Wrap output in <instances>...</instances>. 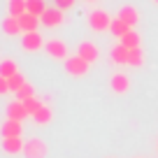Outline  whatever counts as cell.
I'll use <instances>...</instances> for the list:
<instances>
[{
	"label": "cell",
	"mask_w": 158,
	"mask_h": 158,
	"mask_svg": "<svg viewBox=\"0 0 158 158\" xmlns=\"http://www.w3.org/2000/svg\"><path fill=\"white\" fill-rule=\"evenodd\" d=\"M118 19L126 21L130 28H135V26L139 23V12H137V7H133V5H123L121 10H118Z\"/></svg>",
	"instance_id": "10"
},
{
	"label": "cell",
	"mask_w": 158,
	"mask_h": 158,
	"mask_svg": "<svg viewBox=\"0 0 158 158\" xmlns=\"http://www.w3.org/2000/svg\"><path fill=\"white\" fill-rule=\"evenodd\" d=\"M128 54H130V49L118 42L116 47H112V49H109V60H112V63H116V65H128Z\"/></svg>",
	"instance_id": "13"
},
{
	"label": "cell",
	"mask_w": 158,
	"mask_h": 158,
	"mask_svg": "<svg viewBox=\"0 0 158 158\" xmlns=\"http://www.w3.org/2000/svg\"><path fill=\"white\" fill-rule=\"evenodd\" d=\"M19 23H21V30H23V33H33V30H37V26L42 23V21H40V16L26 12L23 16H19Z\"/></svg>",
	"instance_id": "16"
},
{
	"label": "cell",
	"mask_w": 158,
	"mask_h": 158,
	"mask_svg": "<svg viewBox=\"0 0 158 158\" xmlns=\"http://www.w3.org/2000/svg\"><path fill=\"white\" fill-rule=\"evenodd\" d=\"M0 93H2V95H5V93H12L10 81H7V79H2V77H0Z\"/></svg>",
	"instance_id": "27"
},
{
	"label": "cell",
	"mask_w": 158,
	"mask_h": 158,
	"mask_svg": "<svg viewBox=\"0 0 158 158\" xmlns=\"http://www.w3.org/2000/svg\"><path fill=\"white\" fill-rule=\"evenodd\" d=\"M47 144L44 139H40V137H33L26 142V149H23V156L26 158H47Z\"/></svg>",
	"instance_id": "3"
},
{
	"label": "cell",
	"mask_w": 158,
	"mask_h": 158,
	"mask_svg": "<svg viewBox=\"0 0 158 158\" xmlns=\"http://www.w3.org/2000/svg\"><path fill=\"white\" fill-rule=\"evenodd\" d=\"M26 2H28V14H35V16H40V19H42V14L49 10L44 0H26Z\"/></svg>",
	"instance_id": "20"
},
{
	"label": "cell",
	"mask_w": 158,
	"mask_h": 158,
	"mask_svg": "<svg viewBox=\"0 0 158 158\" xmlns=\"http://www.w3.org/2000/svg\"><path fill=\"white\" fill-rule=\"evenodd\" d=\"M7 81H10V89H12V93H16V91H19L21 86L26 84V77H23V74H21V72H16L14 77H10V79H7Z\"/></svg>",
	"instance_id": "25"
},
{
	"label": "cell",
	"mask_w": 158,
	"mask_h": 158,
	"mask_svg": "<svg viewBox=\"0 0 158 158\" xmlns=\"http://www.w3.org/2000/svg\"><path fill=\"white\" fill-rule=\"evenodd\" d=\"M51 118H54V112H51V107H49L47 102L33 114V121H35L37 126H47V123H51Z\"/></svg>",
	"instance_id": "15"
},
{
	"label": "cell",
	"mask_w": 158,
	"mask_h": 158,
	"mask_svg": "<svg viewBox=\"0 0 158 158\" xmlns=\"http://www.w3.org/2000/svg\"><path fill=\"white\" fill-rule=\"evenodd\" d=\"M128 65H133V68H139V65H144V54H142V49H130V54H128Z\"/></svg>",
	"instance_id": "22"
},
{
	"label": "cell",
	"mask_w": 158,
	"mask_h": 158,
	"mask_svg": "<svg viewBox=\"0 0 158 158\" xmlns=\"http://www.w3.org/2000/svg\"><path fill=\"white\" fill-rule=\"evenodd\" d=\"M77 54L81 56L84 60H89V63H95V60L100 58V49L93 44V42H81L77 49Z\"/></svg>",
	"instance_id": "11"
},
{
	"label": "cell",
	"mask_w": 158,
	"mask_h": 158,
	"mask_svg": "<svg viewBox=\"0 0 158 158\" xmlns=\"http://www.w3.org/2000/svg\"><path fill=\"white\" fill-rule=\"evenodd\" d=\"M26 116H30V114H28V109H26V105L21 102V100H12V102L7 105V118L23 121Z\"/></svg>",
	"instance_id": "12"
},
{
	"label": "cell",
	"mask_w": 158,
	"mask_h": 158,
	"mask_svg": "<svg viewBox=\"0 0 158 158\" xmlns=\"http://www.w3.org/2000/svg\"><path fill=\"white\" fill-rule=\"evenodd\" d=\"M109 89H112L114 93H118V95L128 93V91H130V77L123 74V72L112 74V79H109Z\"/></svg>",
	"instance_id": "6"
},
{
	"label": "cell",
	"mask_w": 158,
	"mask_h": 158,
	"mask_svg": "<svg viewBox=\"0 0 158 158\" xmlns=\"http://www.w3.org/2000/svg\"><path fill=\"white\" fill-rule=\"evenodd\" d=\"M2 137H21L23 135V121H14V118H7L2 128H0Z\"/></svg>",
	"instance_id": "8"
},
{
	"label": "cell",
	"mask_w": 158,
	"mask_h": 158,
	"mask_svg": "<svg viewBox=\"0 0 158 158\" xmlns=\"http://www.w3.org/2000/svg\"><path fill=\"white\" fill-rule=\"evenodd\" d=\"M42 26H47V28H58L60 23H63V10H58V7H49V10L42 14Z\"/></svg>",
	"instance_id": "7"
},
{
	"label": "cell",
	"mask_w": 158,
	"mask_h": 158,
	"mask_svg": "<svg viewBox=\"0 0 158 158\" xmlns=\"http://www.w3.org/2000/svg\"><path fill=\"white\" fill-rule=\"evenodd\" d=\"M2 33H5V35H19V33L23 35L19 19H16V16H12V14H7L5 19H2Z\"/></svg>",
	"instance_id": "14"
},
{
	"label": "cell",
	"mask_w": 158,
	"mask_h": 158,
	"mask_svg": "<svg viewBox=\"0 0 158 158\" xmlns=\"http://www.w3.org/2000/svg\"><path fill=\"white\" fill-rule=\"evenodd\" d=\"M89 2H98V0H89Z\"/></svg>",
	"instance_id": "28"
},
{
	"label": "cell",
	"mask_w": 158,
	"mask_h": 158,
	"mask_svg": "<svg viewBox=\"0 0 158 158\" xmlns=\"http://www.w3.org/2000/svg\"><path fill=\"white\" fill-rule=\"evenodd\" d=\"M7 12H10L12 16H23L26 12H28V2L26 0H10V5H7Z\"/></svg>",
	"instance_id": "17"
},
{
	"label": "cell",
	"mask_w": 158,
	"mask_h": 158,
	"mask_svg": "<svg viewBox=\"0 0 158 158\" xmlns=\"http://www.w3.org/2000/svg\"><path fill=\"white\" fill-rule=\"evenodd\" d=\"M51 2H54V7H58V10H70V7L74 5V2H77V0H51Z\"/></svg>",
	"instance_id": "26"
},
{
	"label": "cell",
	"mask_w": 158,
	"mask_h": 158,
	"mask_svg": "<svg viewBox=\"0 0 158 158\" xmlns=\"http://www.w3.org/2000/svg\"><path fill=\"white\" fill-rule=\"evenodd\" d=\"M26 142L21 137H2V151L10 153V156H16V153H23Z\"/></svg>",
	"instance_id": "9"
},
{
	"label": "cell",
	"mask_w": 158,
	"mask_h": 158,
	"mask_svg": "<svg viewBox=\"0 0 158 158\" xmlns=\"http://www.w3.org/2000/svg\"><path fill=\"white\" fill-rule=\"evenodd\" d=\"M109 30H112V35H114V37H118V40H121L126 33H130L133 28H130V26L126 23V21H121V19L116 16V19L112 21V26H109Z\"/></svg>",
	"instance_id": "18"
},
{
	"label": "cell",
	"mask_w": 158,
	"mask_h": 158,
	"mask_svg": "<svg viewBox=\"0 0 158 158\" xmlns=\"http://www.w3.org/2000/svg\"><path fill=\"white\" fill-rule=\"evenodd\" d=\"M153 2H156V5H158V0H153Z\"/></svg>",
	"instance_id": "29"
},
{
	"label": "cell",
	"mask_w": 158,
	"mask_h": 158,
	"mask_svg": "<svg viewBox=\"0 0 158 158\" xmlns=\"http://www.w3.org/2000/svg\"><path fill=\"white\" fill-rule=\"evenodd\" d=\"M44 44H47V42L42 40L40 30H33V33H23V37H21V47H23L26 51H40Z\"/></svg>",
	"instance_id": "5"
},
{
	"label": "cell",
	"mask_w": 158,
	"mask_h": 158,
	"mask_svg": "<svg viewBox=\"0 0 158 158\" xmlns=\"http://www.w3.org/2000/svg\"><path fill=\"white\" fill-rule=\"evenodd\" d=\"M47 54H49V58H56V60H68V47H65L63 40H47L44 44Z\"/></svg>",
	"instance_id": "4"
},
{
	"label": "cell",
	"mask_w": 158,
	"mask_h": 158,
	"mask_svg": "<svg viewBox=\"0 0 158 158\" xmlns=\"http://www.w3.org/2000/svg\"><path fill=\"white\" fill-rule=\"evenodd\" d=\"M33 95H35V89L28 84V81H26V84L16 91V100H21V102H23V100H28V98H33Z\"/></svg>",
	"instance_id": "24"
},
{
	"label": "cell",
	"mask_w": 158,
	"mask_h": 158,
	"mask_svg": "<svg viewBox=\"0 0 158 158\" xmlns=\"http://www.w3.org/2000/svg\"><path fill=\"white\" fill-rule=\"evenodd\" d=\"M112 16L107 14L105 10H93L89 14V26L95 30V33H102V30H109V26H112Z\"/></svg>",
	"instance_id": "2"
},
{
	"label": "cell",
	"mask_w": 158,
	"mask_h": 158,
	"mask_svg": "<svg viewBox=\"0 0 158 158\" xmlns=\"http://www.w3.org/2000/svg\"><path fill=\"white\" fill-rule=\"evenodd\" d=\"M16 72H19V68H16V63H14L12 58H5L2 63H0V77H2V79L14 77Z\"/></svg>",
	"instance_id": "19"
},
{
	"label": "cell",
	"mask_w": 158,
	"mask_h": 158,
	"mask_svg": "<svg viewBox=\"0 0 158 158\" xmlns=\"http://www.w3.org/2000/svg\"><path fill=\"white\" fill-rule=\"evenodd\" d=\"M121 44L128 47V49H137L139 47V35L135 33V30H130V33H126L123 37H121Z\"/></svg>",
	"instance_id": "21"
},
{
	"label": "cell",
	"mask_w": 158,
	"mask_h": 158,
	"mask_svg": "<svg viewBox=\"0 0 158 158\" xmlns=\"http://www.w3.org/2000/svg\"><path fill=\"white\" fill-rule=\"evenodd\" d=\"M23 105H26V109H28V114L33 116L35 112H37L42 105H44V100H40L37 95H33V98H28V100H23Z\"/></svg>",
	"instance_id": "23"
},
{
	"label": "cell",
	"mask_w": 158,
	"mask_h": 158,
	"mask_svg": "<svg viewBox=\"0 0 158 158\" xmlns=\"http://www.w3.org/2000/svg\"><path fill=\"white\" fill-rule=\"evenodd\" d=\"M89 60H84L79 54L74 56H68V60H65V72L70 74V77H84L86 72H89Z\"/></svg>",
	"instance_id": "1"
}]
</instances>
